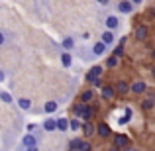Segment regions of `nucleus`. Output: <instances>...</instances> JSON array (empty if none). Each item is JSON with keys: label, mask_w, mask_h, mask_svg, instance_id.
Listing matches in <instances>:
<instances>
[{"label": "nucleus", "mask_w": 155, "mask_h": 151, "mask_svg": "<svg viewBox=\"0 0 155 151\" xmlns=\"http://www.w3.org/2000/svg\"><path fill=\"white\" fill-rule=\"evenodd\" d=\"M28 151H38V145H35V147H30Z\"/></svg>", "instance_id": "38"}, {"label": "nucleus", "mask_w": 155, "mask_h": 151, "mask_svg": "<svg viewBox=\"0 0 155 151\" xmlns=\"http://www.w3.org/2000/svg\"><path fill=\"white\" fill-rule=\"evenodd\" d=\"M61 47H63V51H73V49H75V39H73L71 35L63 38V41H61Z\"/></svg>", "instance_id": "15"}, {"label": "nucleus", "mask_w": 155, "mask_h": 151, "mask_svg": "<svg viewBox=\"0 0 155 151\" xmlns=\"http://www.w3.org/2000/svg\"><path fill=\"white\" fill-rule=\"evenodd\" d=\"M35 128H38V126H35V124H28V133H30V132H35Z\"/></svg>", "instance_id": "32"}, {"label": "nucleus", "mask_w": 155, "mask_h": 151, "mask_svg": "<svg viewBox=\"0 0 155 151\" xmlns=\"http://www.w3.org/2000/svg\"><path fill=\"white\" fill-rule=\"evenodd\" d=\"M96 2H98L100 6H108V4H110V0H96Z\"/></svg>", "instance_id": "33"}, {"label": "nucleus", "mask_w": 155, "mask_h": 151, "mask_svg": "<svg viewBox=\"0 0 155 151\" xmlns=\"http://www.w3.org/2000/svg\"><path fill=\"white\" fill-rule=\"evenodd\" d=\"M59 59H61V65H63L65 69H69V67L73 65V55H71V51H63Z\"/></svg>", "instance_id": "13"}, {"label": "nucleus", "mask_w": 155, "mask_h": 151, "mask_svg": "<svg viewBox=\"0 0 155 151\" xmlns=\"http://www.w3.org/2000/svg\"><path fill=\"white\" fill-rule=\"evenodd\" d=\"M43 130H45L47 133L57 132V118H45V122H43Z\"/></svg>", "instance_id": "10"}, {"label": "nucleus", "mask_w": 155, "mask_h": 151, "mask_svg": "<svg viewBox=\"0 0 155 151\" xmlns=\"http://www.w3.org/2000/svg\"><path fill=\"white\" fill-rule=\"evenodd\" d=\"M57 108H59V102H55V100H47L45 104H43V112L45 114H55Z\"/></svg>", "instance_id": "14"}, {"label": "nucleus", "mask_w": 155, "mask_h": 151, "mask_svg": "<svg viewBox=\"0 0 155 151\" xmlns=\"http://www.w3.org/2000/svg\"><path fill=\"white\" fill-rule=\"evenodd\" d=\"M151 57H153V59H155V49H153V51H151Z\"/></svg>", "instance_id": "39"}, {"label": "nucleus", "mask_w": 155, "mask_h": 151, "mask_svg": "<svg viewBox=\"0 0 155 151\" xmlns=\"http://www.w3.org/2000/svg\"><path fill=\"white\" fill-rule=\"evenodd\" d=\"M147 28L145 26H137L136 28V39H140V41H143V39H147Z\"/></svg>", "instance_id": "17"}, {"label": "nucleus", "mask_w": 155, "mask_h": 151, "mask_svg": "<svg viewBox=\"0 0 155 151\" xmlns=\"http://www.w3.org/2000/svg\"><path fill=\"white\" fill-rule=\"evenodd\" d=\"M108 151H120V147H116V145H114V147H110Z\"/></svg>", "instance_id": "37"}, {"label": "nucleus", "mask_w": 155, "mask_h": 151, "mask_svg": "<svg viewBox=\"0 0 155 151\" xmlns=\"http://www.w3.org/2000/svg\"><path fill=\"white\" fill-rule=\"evenodd\" d=\"M130 87H132L134 94H145V92H147V83H145V80H136V83L130 84Z\"/></svg>", "instance_id": "7"}, {"label": "nucleus", "mask_w": 155, "mask_h": 151, "mask_svg": "<svg viewBox=\"0 0 155 151\" xmlns=\"http://www.w3.org/2000/svg\"><path fill=\"white\" fill-rule=\"evenodd\" d=\"M118 65V57L116 55H110L108 59H106V67H116Z\"/></svg>", "instance_id": "27"}, {"label": "nucleus", "mask_w": 155, "mask_h": 151, "mask_svg": "<svg viewBox=\"0 0 155 151\" xmlns=\"http://www.w3.org/2000/svg\"><path fill=\"white\" fill-rule=\"evenodd\" d=\"M132 114H134L132 108H126V110H124V116L120 118V124H126V122H130V120H132Z\"/></svg>", "instance_id": "26"}, {"label": "nucleus", "mask_w": 155, "mask_h": 151, "mask_svg": "<svg viewBox=\"0 0 155 151\" xmlns=\"http://www.w3.org/2000/svg\"><path fill=\"white\" fill-rule=\"evenodd\" d=\"M116 92H122V94H126V92H132V87H130L126 80H118V83H116Z\"/></svg>", "instance_id": "18"}, {"label": "nucleus", "mask_w": 155, "mask_h": 151, "mask_svg": "<svg viewBox=\"0 0 155 151\" xmlns=\"http://www.w3.org/2000/svg\"><path fill=\"white\" fill-rule=\"evenodd\" d=\"M92 87H98V88H102V80H100V79L92 80Z\"/></svg>", "instance_id": "31"}, {"label": "nucleus", "mask_w": 155, "mask_h": 151, "mask_svg": "<svg viewBox=\"0 0 155 151\" xmlns=\"http://www.w3.org/2000/svg\"><path fill=\"white\" fill-rule=\"evenodd\" d=\"M18 106L24 112H28V110H31V100L30 98H18Z\"/></svg>", "instance_id": "21"}, {"label": "nucleus", "mask_w": 155, "mask_h": 151, "mask_svg": "<svg viewBox=\"0 0 155 151\" xmlns=\"http://www.w3.org/2000/svg\"><path fill=\"white\" fill-rule=\"evenodd\" d=\"M96 133H98L100 137H108V136H112V130H110V126H108V124L100 122V124L96 126Z\"/></svg>", "instance_id": "9"}, {"label": "nucleus", "mask_w": 155, "mask_h": 151, "mask_svg": "<svg viewBox=\"0 0 155 151\" xmlns=\"http://www.w3.org/2000/svg\"><path fill=\"white\" fill-rule=\"evenodd\" d=\"M100 41L104 43V45H114L116 43V31H110V30H104L102 35H100Z\"/></svg>", "instance_id": "5"}, {"label": "nucleus", "mask_w": 155, "mask_h": 151, "mask_svg": "<svg viewBox=\"0 0 155 151\" xmlns=\"http://www.w3.org/2000/svg\"><path fill=\"white\" fill-rule=\"evenodd\" d=\"M67 130H69V118H65V116H59V118H57V132L65 133Z\"/></svg>", "instance_id": "12"}, {"label": "nucleus", "mask_w": 155, "mask_h": 151, "mask_svg": "<svg viewBox=\"0 0 155 151\" xmlns=\"http://www.w3.org/2000/svg\"><path fill=\"white\" fill-rule=\"evenodd\" d=\"M94 132H96V128H94V126L91 124V122H84V124H83V133H84L87 137L94 136Z\"/></svg>", "instance_id": "19"}, {"label": "nucleus", "mask_w": 155, "mask_h": 151, "mask_svg": "<svg viewBox=\"0 0 155 151\" xmlns=\"http://www.w3.org/2000/svg\"><path fill=\"white\" fill-rule=\"evenodd\" d=\"M151 73H153V77H155V67H153V69H151Z\"/></svg>", "instance_id": "40"}, {"label": "nucleus", "mask_w": 155, "mask_h": 151, "mask_svg": "<svg viewBox=\"0 0 155 151\" xmlns=\"http://www.w3.org/2000/svg\"><path fill=\"white\" fill-rule=\"evenodd\" d=\"M81 145H83V140H81V137H73V140L69 141V149L71 151H81Z\"/></svg>", "instance_id": "20"}, {"label": "nucleus", "mask_w": 155, "mask_h": 151, "mask_svg": "<svg viewBox=\"0 0 155 151\" xmlns=\"http://www.w3.org/2000/svg\"><path fill=\"white\" fill-rule=\"evenodd\" d=\"M120 26H122V22H120V16H118V14H108L104 18V30L118 31V30H120Z\"/></svg>", "instance_id": "2"}, {"label": "nucleus", "mask_w": 155, "mask_h": 151, "mask_svg": "<svg viewBox=\"0 0 155 151\" xmlns=\"http://www.w3.org/2000/svg\"><path fill=\"white\" fill-rule=\"evenodd\" d=\"M102 71H104V67H100V65H94V67H91V71L87 73V80H88V83H92V80L100 79V77H102Z\"/></svg>", "instance_id": "6"}, {"label": "nucleus", "mask_w": 155, "mask_h": 151, "mask_svg": "<svg viewBox=\"0 0 155 151\" xmlns=\"http://www.w3.org/2000/svg\"><path fill=\"white\" fill-rule=\"evenodd\" d=\"M22 145L24 147H35V145H38V140H35V136L34 133H26V136H24V140H22Z\"/></svg>", "instance_id": "11"}, {"label": "nucleus", "mask_w": 155, "mask_h": 151, "mask_svg": "<svg viewBox=\"0 0 155 151\" xmlns=\"http://www.w3.org/2000/svg\"><path fill=\"white\" fill-rule=\"evenodd\" d=\"M124 151H137L136 147H132V145H128V147H124Z\"/></svg>", "instance_id": "36"}, {"label": "nucleus", "mask_w": 155, "mask_h": 151, "mask_svg": "<svg viewBox=\"0 0 155 151\" xmlns=\"http://www.w3.org/2000/svg\"><path fill=\"white\" fill-rule=\"evenodd\" d=\"M116 96V88L114 87H102V98L104 100H112Z\"/></svg>", "instance_id": "16"}, {"label": "nucleus", "mask_w": 155, "mask_h": 151, "mask_svg": "<svg viewBox=\"0 0 155 151\" xmlns=\"http://www.w3.org/2000/svg\"><path fill=\"white\" fill-rule=\"evenodd\" d=\"M112 55H116V57H120V55H124V47H122V45H118V47H116V49H114V53H112Z\"/></svg>", "instance_id": "29"}, {"label": "nucleus", "mask_w": 155, "mask_h": 151, "mask_svg": "<svg viewBox=\"0 0 155 151\" xmlns=\"http://www.w3.org/2000/svg\"><path fill=\"white\" fill-rule=\"evenodd\" d=\"M0 100H2L4 104H14L12 94H10V92H6V90H0Z\"/></svg>", "instance_id": "22"}, {"label": "nucleus", "mask_w": 155, "mask_h": 151, "mask_svg": "<svg viewBox=\"0 0 155 151\" xmlns=\"http://www.w3.org/2000/svg\"><path fill=\"white\" fill-rule=\"evenodd\" d=\"M114 145H116V147H128L130 145V140H128V136H124V133H116V136H114Z\"/></svg>", "instance_id": "8"}, {"label": "nucleus", "mask_w": 155, "mask_h": 151, "mask_svg": "<svg viewBox=\"0 0 155 151\" xmlns=\"http://www.w3.org/2000/svg\"><path fill=\"white\" fill-rule=\"evenodd\" d=\"M81 151H92V145L88 143V141H83V145H81Z\"/></svg>", "instance_id": "28"}, {"label": "nucleus", "mask_w": 155, "mask_h": 151, "mask_svg": "<svg viewBox=\"0 0 155 151\" xmlns=\"http://www.w3.org/2000/svg\"><path fill=\"white\" fill-rule=\"evenodd\" d=\"M69 130H73V132H79L81 130V120L79 118H71V120H69Z\"/></svg>", "instance_id": "24"}, {"label": "nucleus", "mask_w": 155, "mask_h": 151, "mask_svg": "<svg viewBox=\"0 0 155 151\" xmlns=\"http://www.w3.org/2000/svg\"><path fill=\"white\" fill-rule=\"evenodd\" d=\"M106 49H108V45H104L100 39H96V41L91 45V53H92V57H102L104 53H106Z\"/></svg>", "instance_id": "4"}, {"label": "nucleus", "mask_w": 155, "mask_h": 151, "mask_svg": "<svg viewBox=\"0 0 155 151\" xmlns=\"http://www.w3.org/2000/svg\"><path fill=\"white\" fill-rule=\"evenodd\" d=\"M4 80H6V73L0 71V83H4Z\"/></svg>", "instance_id": "34"}, {"label": "nucleus", "mask_w": 155, "mask_h": 151, "mask_svg": "<svg viewBox=\"0 0 155 151\" xmlns=\"http://www.w3.org/2000/svg\"><path fill=\"white\" fill-rule=\"evenodd\" d=\"M6 41H8V39H6V34H4V31H0V47L6 45Z\"/></svg>", "instance_id": "30"}, {"label": "nucleus", "mask_w": 155, "mask_h": 151, "mask_svg": "<svg viewBox=\"0 0 155 151\" xmlns=\"http://www.w3.org/2000/svg\"><path fill=\"white\" fill-rule=\"evenodd\" d=\"M153 106H155V98H153V96H149V98H145L143 102H141V108H143V110H151Z\"/></svg>", "instance_id": "25"}, {"label": "nucleus", "mask_w": 155, "mask_h": 151, "mask_svg": "<svg viewBox=\"0 0 155 151\" xmlns=\"http://www.w3.org/2000/svg\"><path fill=\"white\" fill-rule=\"evenodd\" d=\"M134 2V6H140V4H143V0H132Z\"/></svg>", "instance_id": "35"}, {"label": "nucleus", "mask_w": 155, "mask_h": 151, "mask_svg": "<svg viewBox=\"0 0 155 151\" xmlns=\"http://www.w3.org/2000/svg\"><path fill=\"white\" fill-rule=\"evenodd\" d=\"M92 98H94V92L92 90H84L83 94H81V102H83V104H88Z\"/></svg>", "instance_id": "23"}, {"label": "nucleus", "mask_w": 155, "mask_h": 151, "mask_svg": "<svg viewBox=\"0 0 155 151\" xmlns=\"http://www.w3.org/2000/svg\"><path fill=\"white\" fill-rule=\"evenodd\" d=\"M134 8L136 6H134L132 0H120V2L116 4V12L118 14H124V16H130L134 12Z\"/></svg>", "instance_id": "3"}, {"label": "nucleus", "mask_w": 155, "mask_h": 151, "mask_svg": "<svg viewBox=\"0 0 155 151\" xmlns=\"http://www.w3.org/2000/svg\"><path fill=\"white\" fill-rule=\"evenodd\" d=\"M75 114H77L79 118H83L84 122H91V118L94 116V110H92L88 104H83V102H81V104L75 106Z\"/></svg>", "instance_id": "1"}]
</instances>
